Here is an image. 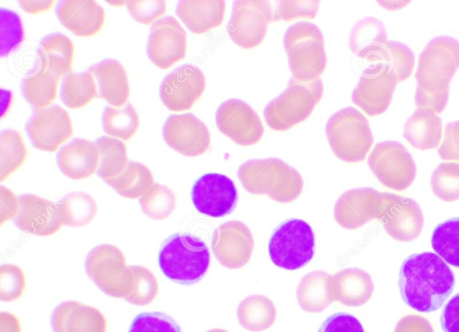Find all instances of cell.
<instances>
[{
  "instance_id": "83f0119b",
  "label": "cell",
  "mask_w": 459,
  "mask_h": 332,
  "mask_svg": "<svg viewBox=\"0 0 459 332\" xmlns=\"http://www.w3.org/2000/svg\"><path fill=\"white\" fill-rule=\"evenodd\" d=\"M225 8L224 1H179L176 13L190 31L202 34L222 23Z\"/></svg>"
},
{
  "instance_id": "52a82bcc",
  "label": "cell",
  "mask_w": 459,
  "mask_h": 332,
  "mask_svg": "<svg viewBox=\"0 0 459 332\" xmlns=\"http://www.w3.org/2000/svg\"><path fill=\"white\" fill-rule=\"evenodd\" d=\"M325 135L333 153L346 162L363 161L374 142L368 119L353 107L333 114L325 125Z\"/></svg>"
},
{
  "instance_id": "94428289",
  "label": "cell",
  "mask_w": 459,
  "mask_h": 332,
  "mask_svg": "<svg viewBox=\"0 0 459 332\" xmlns=\"http://www.w3.org/2000/svg\"><path fill=\"white\" fill-rule=\"evenodd\" d=\"M206 332H228V331L225 329H222V328H213V329H210Z\"/></svg>"
},
{
  "instance_id": "d590c367",
  "label": "cell",
  "mask_w": 459,
  "mask_h": 332,
  "mask_svg": "<svg viewBox=\"0 0 459 332\" xmlns=\"http://www.w3.org/2000/svg\"><path fill=\"white\" fill-rule=\"evenodd\" d=\"M105 182L120 196L132 199L140 198L154 184L148 167L130 160L119 175Z\"/></svg>"
},
{
  "instance_id": "60d3db41",
  "label": "cell",
  "mask_w": 459,
  "mask_h": 332,
  "mask_svg": "<svg viewBox=\"0 0 459 332\" xmlns=\"http://www.w3.org/2000/svg\"><path fill=\"white\" fill-rule=\"evenodd\" d=\"M431 245L446 264L459 267V217L437 224L432 232Z\"/></svg>"
},
{
  "instance_id": "816d5d0a",
  "label": "cell",
  "mask_w": 459,
  "mask_h": 332,
  "mask_svg": "<svg viewBox=\"0 0 459 332\" xmlns=\"http://www.w3.org/2000/svg\"><path fill=\"white\" fill-rule=\"evenodd\" d=\"M318 332H365L359 320L354 316L338 312L329 316Z\"/></svg>"
},
{
  "instance_id": "4316f807",
  "label": "cell",
  "mask_w": 459,
  "mask_h": 332,
  "mask_svg": "<svg viewBox=\"0 0 459 332\" xmlns=\"http://www.w3.org/2000/svg\"><path fill=\"white\" fill-rule=\"evenodd\" d=\"M89 72L98 83L100 98L113 107H122L127 103L130 89L126 72L121 63L112 58L105 59L91 66Z\"/></svg>"
},
{
  "instance_id": "cb8c5ba5",
  "label": "cell",
  "mask_w": 459,
  "mask_h": 332,
  "mask_svg": "<svg viewBox=\"0 0 459 332\" xmlns=\"http://www.w3.org/2000/svg\"><path fill=\"white\" fill-rule=\"evenodd\" d=\"M56 13L66 29L82 38L97 34L105 22V11L95 1H60Z\"/></svg>"
},
{
  "instance_id": "6f0895ef",
  "label": "cell",
  "mask_w": 459,
  "mask_h": 332,
  "mask_svg": "<svg viewBox=\"0 0 459 332\" xmlns=\"http://www.w3.org/2000/svg\"><path fill=\"white\" fill-rule=\"evenodd\" d=\"M0 332H22V327L18 318L10 312H1Z\"/></svg>"
},
{
  "instance_id": "4dcf8cb0",
  "label": "cell",
  "mask_w": 459,
  "mask_h": 332,
  "mask_svg": "<svg viewBox=\"0 0 459 332\" xmlns=\"http://www.w3.org/2000/svg\"><path fill=\"white\" fill-rule=\"evenodd\" d=\"M331 275L316 270L304 275L296 291L300 308L310 313H319L334 301L331 287Z\"/></svg>"
},
{
  "instance_id": "680465c9",
  "label": "cell",
  "mask_w": 459,
  "mask_h": 332,
  "mask_svg": "<svg viewBox=\"0 0 459 332\" xmlns=\"http://www.w3.org/2000/svg\"><path fill=\"white\" fill-rule=\"evenodd\" d=\"M23 10L30 14H37L41 12L48 11L55 1H19Z\"/></svg>"
},
{
  "instance_id": "e575fe53",
  "label": "cell",
  "mask_w": 459,
  "mask_h": 332,
  "mask_svg": "<svg viewBox=\"0 0 459 332\" xmlns=\"http://www.w3.org/2000/svg\"><path fill=\"white\" fill-rule=\"evenodd\" d=\"M60 78L37 66L22 80V92L24 98L37 109L46 108L56 97Z\"/></svg>"
},
{
  "instance_id": "7dc6e473",
  "label": "cell",
  "mask_w": 459,
  "mask_h": 332,
  "mask_svg": "<svg viewBox=\"0 0 459 332\" xmlns=\"http://www.w3.org/2000/svg\"><path fill=\"white\" fill-rule=\"evenodd\" d=\"M26 286L23 270L13 264H4L0 267V299L12 301L20 298Z\"/></svg>"
},
{
  "instance_id": "ee69618b",
  "label": "cell",
  "mask_w": 459,
  "mask_h": 332,
  "mask_svg": "<svg viewBox=\"0 0 459 332\" xmlns=\"http://www.w3.org/2000/svg\"><path fill=\"white\" fill-rule=\"evenodd\" d=\"M430 186L434 195L443 201L459 199V162H441L432 172Z\"/></svg>"
},
{
  "instance_id": "d6986e66",
  "label": "cell",
  "mask_w": 459,
  "mask_h": 332,
  "mask_svg": "<svg viewBox=\"0 0 459 332\" xmlns=\"http://www.w3.org/2000/svg\"><path fill=\"white\" fill-rule=\"evenodd\" d=\"M186 54V32L172 16L153 23L147 43L150 60L161 69H168Z\"/></svg>"
},
{
  "instance_id": "ba28073f",
  "label": "cell",
  "mask_w": 459,
  "mask_h": 332,
  "mask_svg": "<svg viewBox=\"0 0 459 332\" xmlns=\"http://www.w3.org/2000/svg\"><path fill=\"white\" fill-rule=\"evenodd\" d=\"M268 252L273 263L286 270L306 266L315 253V234L311 226L300 219H290L272 234Z\"/></svg>"
},
{
  "instance_id": "7402d4cb",
  "label": "cell",
  "mask_w": 459,
  "mask_h": 332,
  "mask_svg": "<svg viewBox=\"0 0 459 332\" xmlns=\"http://www.w3.org/2000/svg\"><path fill=\"white\" fill-rule=\"evenodd\" d=\"M19 209L13 219L22 231L38 236H48L62 227L57 205L33 194L18 197Z\"/></svg>"
},
{
  "instance_id": "f6af8a7d",
  "label": "cell",
  "mask_w": 459,
  "mask_h": 332,
  "mask_svg": "<svg viewBox=\"0 0 459 332\" xmlns=\"http://www.w3.org/2000/svg\"><path fill=\"white\" fill-rule=\"evenodd\" d=\"M129 267L132 274V286L125 300L138 306L149 304L154 300L159 291L155 275L145 266H130Z\"/></svg>"
},
{
  "instance_id": "91938a15",
  "label": "cell",
  "mask_w": 459,
  "mask_h": 332,
  "mask_svg": "<svg viewBox=\"0 0 459 332\" xmlns=\"http://www.w3.org/2000/svg\"><path fill=\"white\" fill-rule=\"evenodd\" d=\"M377 3L385 9L398 10L407 5L409 1H377Z\"/></svg>"
},
{
  "instance_id": "30bf717a",
  "label": "cell",
  "mask_w": 459,
  "mask_h": 332,
  "mask_svg": "<svg viewBox=\"0 0 459 332\" xmlns=\"http://www.w3.org/2000/svg\"><path fill=\"white\" fill-rule=\"evenodd\" d=\"M368 164L380 183L394 190L408 188L416 177L412 156L397 141L377 144L368 156Z\"/></svg>"
},
{
  "instance_id": "7bdbcfd3",
  "label": "cell",
  "mask_w": 459,
  "mask_h": 332,
  "mask_svg": "<svg viewBox=\"0 0 459 332\" xmlns=\"http://www.w3.org/2000/svg\"><path fill=\"white\" fill-rule=\"evenodd\" d=\"M141 208L147 216L154 220L168 218L176 207V197L166 186L154 183L139 198Z\"/></svg>"
},
{
  "instance_id": "836d02e7",
  "label": "cell",
  "mask_w": 459,
  "mask_h": 332,
  "mask_svg": "<svg viewBox=\"0 0 459 332\" xmlns=\"http://www.w3.org/2000/svg\"><path fill=\"white\" fill-rule=\"evenodd\" d=\"M386 41L387 34L383 22L374 17H366L352 27L349 45L355 56L366 60Z\"/></svg>"
},
{
  "instance_id": "7a4b0ae2",
  "label": "cell",
  "mask_w": 459,
  "mask_h": 332,
  "mask_svg": "<svg viewBox=\"0 0 459 332\" xmlns=\"http://www.w3.org/2000/svg\"><path fill=\"white\" fill-rule=\"evenodd\" d=\"M459 68V41L449 36L431 39L419 56L415 104L438 114L448 101L451 81Z\"/></svg>"
},
{
  "instance_id": "7c38bea8",
  "label": "cell",
  "mask_w": 459,
  "mask_h": 332,
  "mask_svg": "<svg viewBox=\"0 0 459 332\" xmlns=\"http://www.w3.org/2000/svg\"><path fill=\"white\" fill-rule=\"evenodd\" d=\"M215 120L219 130L239 145L255 144L264 134L258 114L239 99H229L222 102L217 109Z\"/></svg>"
},
{
  "instance_id": "ffe728a7",
  "label": "cell",
  "mask_w": 459,
  "mask_h": 332,
  "mask_svg": "<svg viewBox=\"0 0 459 332\" xmlns=\"http://www.w3.org/2000/svg\"><path fill=\"white\" fill-rule=\"evenodd\" d=\"M26 132L34 147L51 153L70 138L73 124L67 111L54 105L35 110L26 125Z\"/></svg>"
},
{
  "instance_id": "44dd1931",
  "label": "cell",
  "mask_w": 459,
  "mask_h": 332,
  "mask_svg": "<svg viewBox=\"0 0 459 332\" xmlns=\"http://www.w3.org/2000/svg\"><path fill=\"white\" fill-rule=\"evenodd\" d=\"M162 135L170 148L188 157L205 153L211 142L208 127L193 113L169 116L163 126Z\"/></svg>"
},
{
  "instance_id": "3957f363",
  "label": "cell",
  "mask_w": 459,
  "mask_h": 332,
  "mask_svg": "<svg viewBox=\"0 0 459 332\" xmlns=\"http://www.w3.org/2000/svg\"><path fill=\"white\" fill-rule=\"evenodd\" d=\"M243 188L255 195H266L279 203H290L302 192L299 172L279 158L252 159L238 169Z\"/></svg>"
},
{
  "instance_id": "d6a6232c",
  "label": "cell",
  "mask_w": 459,
  "mask_h": 332,
  "mask_svg": "<svg viewBox=\"0 0 459 332\" xmlns=\"http://www.w3.org/2000/svg\"><path fill=\"white\" fill-rule=\"evenodd\" d=\"M277 310L273 302L266 296L250 295L238 306L237 317L239 324L251 332L268 329L275 321Z\"/></svg>"
},
{
  "instance_id": "f35d334b",
  "label": "cell",
  "mask_w": 459,
  "mask_h": 332,
  "mask_svg": "<svg viewBox=\"0 0 459 332\" xmlns=\"http://www.w3.org/2000/svg\"><path fill=\"white\" fill-rule=\"evenodd\" d=\"M60 96L66 107L77 109L89 104L99 97L96 81L88 71L70 73L62 82Z\"/></svg>"
},
{
  "instance_id": "11a10c76",
  "label": "cell",
  "mask_w": 459,
  "mask_h": 332,
  "mask_svg": "<svg viewBox=\"0 0 459 332\" xmlns=\"http://www.w3.org/2000/svg\"><path fill=\"white\" fill-rule=\"evenodd\" d=\"M19 209V201L13 192L6 187H0V224L14 219Z\"/></svg>"
},
{
  "instance_id": "9c48e42d",
  "label": "cell",
  "mask_w": 459,
  "mask_h": 332,
  "mask_svg": "<svg viewBox=\"0 0 459 332\" xmlns=\"http://www.w3.org/2000/svg\"><path fill=\"white\" fill-rule=\"evenodd\" d=\"M88 276L106 294L126 299L132 286V274L123 252L116 246L101 244L87 255Z\"/></svg>"
},
{
  "instance_id": "6da1fadb",
  "label": "cell",
  "mask_w": 459,
  "mask_h": 332,
  "mask_svg": "<svg viewBox=\"0 0 459 332\" xmlns=\"http://www.w3.org/2000/svg\"><path fill=\"white\" fill-rule=\"evenodd\" d=\"M455 274L436 253L412 254L399 272L403 301L415 310L431 312L441 308L455 287Z\"/></svg>"
},
{
  "instance_id": "f5cc1de1",
  "label": "cell",
  "mask_w": 459,
  "mask_h": 332,
  "mask_svg": "<svg viewBox=\"0 0 459 332\" xmlns=\"http://www.w3.org/2000/svg\"><path fill=\"white\" fill-rule=\"evenodd\" d=\"M437 153L443 160L459 162V120L446 124Z\"/></svg>"
},
{
  "instance_id": "484cf974",
  "label": "cell",
  "mask_w": 459,
  "mask_h": 332,
  "mask_svg": "<svg viewBox=\"0 0 459 332\" xmlns=\"http://www.w3.org/2000/svg\"><path fill=\"white\" fill-rule=\"evenodd\" d=\"M56 162L65 176L72 179H86L97 171V146L89 140L75 138L60 149Z\"/></svg>"
},
{
  "instance_id": "d4e9b609",
  "label": "cell",
  "mask_w": 459,
  "mask_h": 332,
  "mask_svg": "<svg viewBox=\"0 0 459 332\" xmlns=\"http://www.w3.org/2000/svg\"><path fill=\"white\" fill-rule=\"evenodd\" d=\"M334 301L349 307H359L371 298L374 283L368 273L357 268L342 269L330 277Z\"/></svg>"
},
{
  "instance_id": "4fadbf2b",
  "label": "cell",
  "mask_w": 459,
  "mask_h": 332,
  "mask_svg": "<svg viewBox=\"0 0 459 332\" xmlns=\"http://www.w3.org/2000/svg\"><path fill=\"white\" fill-rule=\"evenodd\" d=\"M378 220L388 235L403 242L418 238L424 226L422 210L415 200L389 192H384Z\"/></svg>"
},
{
  "instance_id": "f546056e",
  "label": "cell",
  "mask_w": 459,
  "mask_h": 332,
  "mask_svg": "<svg viewBox=\"0 0 459 332\" xmlns=\"http://www.w3.org/2000/svg\"><path fill=\"white\" fill-rule=\"evenodd\" d=\"M442 119L437 113L418 108L407 118L403 135L417 149H434L442 140Z\"/></svg>"
},
{
  "instance_id": "9f6ffc18",
  "label": "cell",
  "mask_w": 459,
  "mask_h": 332,
  "mask_svg": "<svg viewBox=\"0 0 459 332\" xmlns=\"http://www.w3.org/2000/svg\"><path fill=\"white\" fill-rule=\"evenodd\" d=\"M394 332H434L430 322L420 315H407L396 324Z\"/></svg>"
},
{
  "instance_id": "8992f818",
  "label": "cell",
  "mask_w": 459,
  "mask_h": 332,
  "mask_svg": "<svg viewBox=\"0 0 459 332\" xmlns=\"http://www.w3.org/2000/svg\"><path fill=\"white\" fill-rule=\"evenodd\" d=\"M324 93L320 78L301 83L291 77L286 89L267 103L264 118L273 130L285 131L306 120Z\"/></svg>"
},
{
  "instance_id": "603a6c76",
  "label": "cell",
  "mask_w": 459,
  "mask_h": 332,
  "mask_svg": "<svg viewBox=\"0 0 459 332\" xmlns=\"http://www.w3.org/2000/svg\"><path fill=\"white\" fill-rule=\"evenodd\" d=\"M51 327L53 332H106L107 321L98 309L66 301L54 309Z\"/></svg>"
},
{
  "instance_id": "ac0fdd59",
  "label": "cell",
  "mask_w": 459,
  "mask_h": 332,
  "mask_svg": "<svg viewBox=\"0 0 459 332\" xmlns=\"http://www.w3.org/2000/svg\"><path fill=\"white\" fill-rule=\"evenodd\" d=\"M384 192L373 188H356L345 191L336 201L333 216L345 229H358L367 223L379 219Z\"/></svg>"
},
{
  "instance_id": "1f68e13d",
  "label": "cell",
  "mask_w": 459,
  "mask_h": 332,
  "mask_svg": "<svg viewBox=\"0 0 459 332\" xmlns=\"http://www.w3.org/2000/svg\"><path fill=\"white\" fill-rule=\"evenodd\" d=\"M366 60L385 66L395 76L398 83L411 74L415 64L412 50L403 43L394 40H387Z\"/></svg>"
},
{
  "instance_id": "b9f144b4",
  "label": "cell",
  "mask_w": 459,
  "mask_h": 332,
  "mask_svg": "<svg viewBox=\"0 0 459 332\" xmlns=\"http://www.w3.org/2000/svg\"><path fill=\"white\" fill-rule=\"evenodd\" d=\"M27 150L21 134L4 130L0 135V180L4 181L25 162Z\"/></svg>"
},
{
  "instance_id": "8fae6325",
  "label": "cell",
  "mask_w": 459,
  "mask_h": 332,
  "mask_svg": "<svg viewBox=\"0 0 459 332\" xmlns=\"http://www.w3.org/2000/svg\"><path fill=\"white\" fill-rule=\"evenodd\" d=\"M273 15L270 1H234L228 34L241 48L257 47L266 35Z\"/></svg>"
},
{
  "instance_id": "f907efd6",
  "label": "cell",
  "mask_w": 459,
  "mask_h": 332,
  "mask_svg": "<svg viewBox=\"0 0 459 332\" xmlns=\"http://www.w3.org/2000/svg\"><path fill=\"white\" fill-rule=\"evenodd\" d=\"M131 16L142 24H150L166 13L165 1H126Z\"/></svg>"
},
{
  "instance_id": "277c9868",
  "label": "cell",
  "mask_w": 459,
  "mask_h": 332,
  "mask_svg": "<svg viewBox=\"0 0 459 332\" xmlns=\"http://www.w3.org/2000/svg\"><path fill=\"white\" fill-rule=\"evenodd\" d=\"M283 48L294 79L308 83L320 78L327 58L325 39L316 25L307 22L290 25L283 37Z\"/></svg>"
},
{
  "instance_id": "9a60e30c",
  "label": "cell",
  "mask_w": 459,
  "mask_h": 332,
  "mask_svg": "<svg viewBox=\"0 0 459 332\" xmlns=\"http://www.w3.org/2000/svg\"><path fill=\"white\" fill-rule=\"evenodd\" d=\"M191 197L195 207L201 214L222 217L236 207L238 191L229 177L220 173H207L195 182Z\"/></svg>"
},
{
  "instance_id": "74e56055",
  "label": "cell",
  "mask_w": 459,
  "mask_h": 332,
  "mask_svg": "<svg viewBox=\"0 0 459 332\" xmlns=\"http://www.w3.org/2000/svg\"><path fill=\"white\" fill-rule=\"evenodd\" d=\"M94 143L99 153L98 176L106 181L119 175L129 162L125 143L110 136H101Z\"/></svg>"
},
{
  "instance_id": "ab89813d",
  "label": "cell",
  "mask_w": 459,
  "mask_h": 332,
  "mask_svg": "<svg viewBox=\"0 0 459 332\" xmlns=\"http://www.w3.org/2000/svg\"><path fill=\"white\" fill-rule=\"evenodd\" d=\"M101 122L107 135L125 141L134 135L140 125L138 113L129 102L124 107L107 106Z\"/></svg>"
},
{
  "instance_id": "c3c4849f",
  "label": "cell",
  "mask_w": 459,
  "mask_h": 332,
  "mask_svg": "<svg viewBox=\"0 0 459 332\" xmlns=\"http://www.w3.org/2000/svg\"><path fill=\"white\" fill-rule=\"evenodd\" d=\"M319 1H278L273 21H292L295 19H315L319 8Z\"/></svg>"
},
{
  "instance_id": "bcb514c9",
  "label": "cell",
  "mask_w": 459,
  "mask_h": 332,
  "mask_svg": "<svg viewBox=\"0 0 459 332\" xmlns=\"http://www.w3.org/2000/svg\"><path fill=\"white\" fill-rule=\"evenodd\" d=\"M2 57L15 50L23 41L24 32L19 15L9 9H0Z\"/></svg>"
},
{
  "instance_id": "e0dca14e",
  "label": "cell",
  "mask_w": 459,
  "mask_h": 332,
  "mask_svg": "<svg viewBox=\"0 0 459 332\" xmlns=\"http://www.w3.org/2000/svg\"><path fill=\"white\" fill-rule=\"evenodd\" d=\"M206 80L203 71L191 64H185L169 74L160 86L163 104L172 111L189 109L202 96Z\"/></svg>"
},
{
  "instance_id": "2e32d148",
  "label": "cell",
  "mask_w": 459,
  "mask_h": 332,
  "mask_svg": "<svg viewBox=\"0 0 459 332\" xmlns=\"http://www.w3.org/2000/svg\"><path fill=\"white\" fill-rule=\"evenodd\" d=\"M211 245L216 259L229 269L244 266L255 248L250 229L240 221L226 222L217 227L212 233Z\"/></svg>"
},
{
  "instance_id": "8d00e7d4",
  "label": "cell",
  "mask_w": 459,
  "mask_h": 332,
  "mask_svg": "<svg viewBox=\"0 0 459 332\" xmlns=\"http://www.w3.org/2000/svg\"><path fill=\"white\" fill-rule=\"evenodd\" d=\"M63 225L81 227L90 223L98 213L96 201L85 192H70L56 204Z\"/></svg>"
},
{
  "instance_id": "681fc988",
  "label": "cell",
  "mask_w": 459,
  "mask_h": 332,
  "mask_svg": "<svg viewBox=\"0 0 459 332\" xmlns=\"http://www.w3.org/2000/svg\"><path fill=\"white\" fill-rule=\"evenodd\" d=\"M129 332H181L178 323L161 312H143L132 321Z\"/></svg>"
},
{
  "instance_id": "f1b7e54d",
  "label": "cell",
  "mask_w": 459,
  "mask_h": 332,
  "mask_svg": "<svg viewBox=\"0 0 459 332\" xmlns=\"http://www.w3.org/2000/svg\"><path fill=\"white\" fill-rule=\"evenodd\" d=\"M37 57V66L61 77L72 73L74 46L64 34H49L40 40Z\"/></svg>"
},
{
  "instance_id": "db71d44e",
  "label": "cell",
  "mask_w": 459,
  "mask_h": 332,
  "mask_svg": "<svg viewBox=\"0 0 459 332\" xmlns=\"http://www.w3.org/2000/svg\"><path fill=\"white\" fill-rule=\"evenodd\" d=\"M440 322L444 332H459V293L454 295L445 305Z\"/></svg>"
},
{
  "instance_id": "5b68a950",
  "label": "cell",
  "mask_w": 459,
  "mask_h": 332,
  "mask_svg": "<svg viewBox=\"0 0 459 332\" xmlns=\"http://www.w3.org/2000/svg\"><path fill=\"white\" fill-rule=\"evenodd\" d=\"M159 264L162 273L170 280L181 284H194L205 275L209 268L210 251L197 237L176 234L163 244Z\"/></svg>"
},
{
  "instance_id": "5bb4252c",
  "label": "cell",
  "mask_w": 459,
  "mask_h": 332,
  "mask_svg": "<svg viewBox=\"0 0 459 332\" xmlns=\"http://www.w3.org/2000/svg\"><path fill=\"white\" fill-rule=\"evenodd\" d=\"M398 82L380 64L365 68L354 88L351 100L369 116L384 113L389 107Z\"/></svg>"
}]
</instances>
